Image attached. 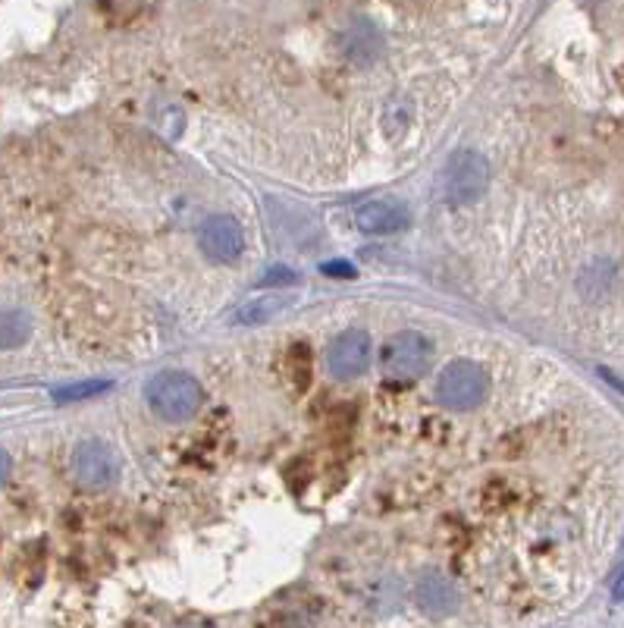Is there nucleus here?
Wrapping results in <instances>:
<instances>
[{"label": "nucleus", "instance_id": "39448f33", "mask_svg": "<svg viewBox=\"0 0 624 628\" xmlns=\"http://www.w3.org/2000/svg\"><path fill=\"white\" fill-rule=\"evenodd\" d=\"M371 365V336L368 330H343L329 349H326V371L336 377V380H355L368 371Z\"/></svg>", "mask_w": 624, "mask_h": 628}, {"label": "nucleus", "instance_id": "6e6552de", "mask_svg": "<svg viewBox=\"0 0 624 628\" xmlns=\"http://www.w3.org/2000/svg\"><path fill=\"white\" fill-rule=\"evenodd\" d=\"M411 224V211L396 199H374L361 201L355 208V226L371 236H393Z\"/></svg>", "mask_w": 624, "mask_h": 628}, {"label": "nucleus", "instance_id": "1a4fd4ad", "mask_svg": "<svg viewBox=\"0 0 624 628\" xmlns=\"http://www.w3.org/2000/svg\"><path fill=\"white\" fill-rule=\"evenodd\" d=\"M415 597H418V606L430 616H449L458 606V591H455L452 578L443 576V572H427V576L418 578Z\"/></svg>", "mask_w": 624, "mask_h": 628}, {"label": "nucleus", "instance_id": "ddd939ff", "mask_svg": "<svg viewBox=\"0 0 624 628\" xmlns=\"http://www.w3.org/2000/svg\"><path fill=\"white\" fill-rule=\"evenodd\" d=\"M283 308V299H257L251 301L245 311H239V321L242 324H261V321H267L271 315H276Z\"/></svg>", "mask_w": 624, "mask_h": 628}, {"label": "nucleus", "instance_id": "f03ea898", "mask_svg": "<svg viewBox=\"0 0 624 628\" xmlns=\"http://www.w3.org/2000/svg\"><path fill=\"white\" fill-rule=\"evenodd\" d=\"M490 189V164L483 154L461 149L440 170V195L449 204H471Z\"/></svg>", "mask_w": 624, "mask_h": 628}, {"label": "nucleus", "instance_id": "a211bd4d", "mask_svg": "<svg viewBox=\"0 0 624 628\" xmlns=\"http://www.w3.org/2000/svg\"><path fill=\"white\" fill-rule=\"evenodd\" d=\"M179 628H204V626H179Z\"/></svg>", "mask_w": 624, "mask_h": 628}, {"label": "nucleus", "instance_id": "9d476101", "mask_svg": "<svg viewBox=\"0 0 624 628\" xmlns=\"http://www.w3.org/2000/svg\"><path fill=\"white\" fill-rule=\"evenodd\" d=\"M339 48H343V57H346V60L358 63V67H364V63H374L376 57H380V50H383V35H380V28H376L374 23H355L343 32Z\"/></svg>", "mask_w": 624, "mask_h": 628}, {"label": "nucleus", "instance_id": "f257e3e1", "mask_svg": "<svg viewBox=\"0 0 624 628\" xmlns=\"http://www.w3.org/2000/svg\"><path fill=\"white\" fill-rule=\"evenodd\" d=\"M145 400H148L151 412L164 422H189L201 408V383L185 371H160L157 377H151L145 387Z\"/></svg>", "mask_w": 624, "mask_h": 628}, {"label": "nucleus", "instance_id": "7ed1b4c3", "mask_svg": "<svg viewBox=\"0 0 624 628\" xmlns=\"http://www.w3.org/2000/svg\"><path fill=\"white\" fill-rule=\"evenodd\" d=\"M430 362H433V346L418 330H401L383 346V375L393 380H418L430 371Z\"/></svg>", "mask_w": 624, "mask_h": 628}, {"label": "nucleus", "instance_id": "f8f14e48", "mask_svg": "<svg viewBox=\"0 0 624 628\" xmlns=\"http://www.w3.org/2000/svg\"><path fill=\"white\" fill-rule=\"evenodd\" d=\"M107 390H110V383H107V380H79V383L57 387V390H53V400L82 402V400H92V396H100V393H107Z\"/></svg>", "mask_w": 624, "mask_h": 628}, {"label": "nucleus", "instance_id": "20e7f679", "mask_svg": "<svg viewBox=\"0 0 624 628\" xmlns=\"http://www.w3.org/2000/svg\"><path fill=\"white\" fill-rule=\"evenodd\" d=\"M490 380L475 362H452L436 380V400L446 408H475L487 400Z\"/></svg>", "mask_w": 624, "mask_h": 628}, {"label": "nucleus", "instance_id": "423d86ee", "mask_svg": "<svg viewBox=\"0 0 624 628\" xmlns=\"http://www.w3.org/2000/svg\"><path fill=\"white\" fill-rule=\"evenodd\" d=\"M73 475L82 487L88 490H104L120 475L117 452L110 450L104 440H82L73 452Z\"/></svg>", "mask_w": 624, "mask_h": 628}, {"label": "nucleus", "instance_id": "0eeeda50", "mask_svg": "<svg viewBox=\"0 0 624 628\" xmlns=\"http://www.w3.org/2000/svg\"><path fill=\"white\" fill-rule=\"evenodd\" d=\"M199 246L201 251L211 258V261H220V264H229L236 261L242 251H245V233L236 217H207L199 229Z\"/></svg>", "mask_w": 624, "mask_h": 628}, {"label": "nucleus", "instance_id": "2eb2a0df", "mask_svg": "<svg viewBox=\"0 0 624 628\" xmlns=\"http://www.w3.org/2000/svg\"><path fill=\"white\" fill-rule=\"evenodd\" d=\"M289 280H296V274L286 271V268H274V271L264 274V283H289Z\"/></svg>", "mask_w": 624, "mask_h": 628}, {"label": "nucleus", "instance_id": "9b49d317", "mask_svg": "<svg viewBox=\"0 0 624 628\" xmlns=\"http://www.w3.org/2000/svg\"><path fill=\"white\" fill-rule=\"evenodd\" d=\"M32 336V321L23 311H0V352L20 349Z\"/></svg>", "mask_w": 624, "mask_h": 628}, {"label": "nucleus", "instance_id": "4468645a", "mask_svg": "<svg viewBox=\"0 0 624 628\" xmlns=\"http://www.w3.org/2000/svg\"><path fill=\"white\" fill-rule=\"evenodd\" d=\"M321 271L326 276H336V280H351L355 276V268H351L349 261H326Z\"/></svg>", "mask_w": 624, "mask_h": 628}, {"label": "nucleus", "instance_id": "f3484780", "mask_svg": "<svg viewBox=\"0 0 624 628\" xmlns=\"http://www.w3.org/2000/svg\"><path fill=\"white\" fill-rule=\"evenodd\" d=\"M7 477H10V455L0 450V484H3Z\"/></svg>", "mask_w": 624, "mask_h": 628}, {"label": "nucleus", "instance_id": "dca6fc26", "mask_svg": "<svg viewBox=\"0 0 624 628\" xmlns=\"http://www.w3.org/2000/svg\"><path fill=\"white\" fill-rule=\"evenodd\" d=\"M612 601L615 603L624 601V569L619 572V578H615V588H612Z\"/></svg>", "mask_w": 624, "mask_h": 628}]
</instances>
